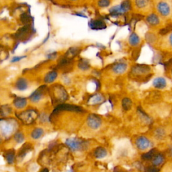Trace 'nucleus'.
Masks as SVG:
<instances>
[{"mask_svg": "<svg viewBox=\"0 0 172 172\" xmlns=\"http://www.w3.org/2000/svg\"><path fill=\"white\" fill-rule=\"evenodd\" d=\"M107 155V151L105 148L99 147L94 151V156L97 159H102Z\"/></svg>", "mask_w": 172, "mask_h": 172, "instance_id": "1a4fd4ad", "label": "nucleus"}, {"mask_svg": "<svg viewBox=\"0 0 172 172\" xmlns=\"http://www.w3.org/2000/svg\"><path fill=\"white\" fill-rule=\"evenodd\" d=\"M98 5L102 8L108 7L110 5V0H100L98 2Z\"/></svg>", "mask_w": 172, "mask_h": 172, "instance_id": "c756f323", "label": "nucleus"}, {"mask_svg": "<svg viewBox=\"0 0 172 172\" xmlns=\"http://www.w3.org/2000/svg\"><path fill=\"white\" fill-rule=\"evenodd\" d=\"M37 115H38V114H37L35 110H28L27 111L21 112L18 116L24 124H32L34 120H36Z\"/></svg>", "mask_w": 172, "mask_h": 172, "instance_id": "f03ea898", "label": "nucleus"}, {"mask_svg": "<svg viewBox=\"0 0 172 172\" xmlns=\"http://www.w3.org/2000/svg\"><path fill=\"white\" fill-rule=\"evenodd\" d=\"M73 1H75V0H73Z\"/></svg>", "mask_w": 172, "mask_h": 172, "instance_id": "f704fd0d", "label": "nucleus"}, {"mask_svg": "<svg viewBox=\"0 0 172 172\" xmlns=\"http://www.w3.org/2000/svg\"><path fill=\"white\" fill-rule=\"evenodd\" d=\"M91 28L94 30H101L106 28V25L101 20H94L91 22Z\"/></svg>", "mask_w": 172, "mask_h": 172, "instance_id": "4468645a", "label": "nucleus"}, {"mask_svg": "<svg viewBox=\"0 0 172 172\" xmlns=\"http://www.w3.org/2000/svg\"><path fill=\"white\" fill-rule=\"evenodd\" d=\"M149 70V69L147 67H145V66L139 65L133 67V72L134 74H143L147 72Z\"/></svg>", "mask_w": 172, "mask_h": 172, "instance_id": "dca6fc26", "label": "nucleus"}, {"mask_svg": "<svg viewBox=\"0 0 172 172\" xmlns=\"http://www.w3.org/2000/svg\"><path fill=\"white\" fill-rule=\"evenodd\" d=\"M159 170L158 168L156 167H153V166H149V167H146L145 172H159Z\"/></svg>", "mask_w": 172, "mask_h": 172, "instance_id": "7c9ffc66", "label": "nucleus"}, {"mask_svg": "<svg viewBox=\"0 0 172 172\" xmlns=\"http://www.w3.org/2000/svg\"><path fill=\"white\" fill-rule=\"evenodd\" d=\"M30 150V146L27 144H25L23 146V147L21 149L20 151L19 152L18 157L20 158H23L26 156V155L28 153V152Z\"/></svg>", "mask_w": 172, "mask_h": 172, "instance_id": "4be33fe9", "label": "nucleus"}, {"mask_svg": "<svg viewBox=\"0 0 172 172\" xmlns=\"http://www.w3.org/2000/svg\"><path fill=\"white\" fill-rule=\"evenodd\" d=\"M57 77V73L55 71H52V72L48 73L47 76L45 77V81L46 83H52L56 79Z\"/></svg>", "mask_w": 172, "mask_h": 172, "instance_id": "6ab92c4d", "label": "nucleus"}, {"mask_svg": "<svg viewBox=\"0 0 172 172\" xmlns=\"http://www.w3.org/2000/svg\"><path fill=\"white\" fill-rule=\"evenodd\" d=\"M44 134V131L41 128H36L31 133V137L34 140L39 139Z\"/></svg>", "mask_w": 172, "mask_h": 172, "instance_id": "2eb2a0df", "label": "nucleus"}, {"mask_svg": "<svg viewBox=\"0 0 172 172\" xmlns=\"http://www.w3.org/2000/svg\"><path fill=\"white\" fill-rule=\"evenodd\" d=\"M149 0H136V4L139 8H144L148 4Z\"/></svg>", "mask_w": 172, "mask_h": 172, "instance_id": "cd10ccee", "label": "nucleus"}, {"mask_svg": "<svg viewBox=\"0 0 172 172\" xmlns=\"http://www.w3.org/2000/svg\"><path fill=\"white\" fill-rule=\"evenodd\" d=\"M14 140L18 143H22L24 140V136L23 133L18 132L14 134Z\"/></svg>", "mask_w": 172, "mask_h": 172, "instance_id": "a878e982", "label": "nucleus"}, {"mask_svg": "<svg viewBox=\"0 0 172 172\" xmlns=\"http://www.w3.org/2000/svg\"><path fill=\"white\" fill-rule=\"evenodd\" d=\"M5 158L9 164H12L15 160V152L13 150H10L6 152L5 155Z\"/></svg>", "mask_w": 172, "mask_h": 172, "instance_id": "f3484780", "label": "nucleus"}, {"mask_svg": "<svg viewBox=\"0 0 172 172\" xmlns=\"http://www.w3.org/2000/svg\"><path fill=\"white\" fill-rule=\"evenodd\" d=\"M127 69V65L125 63H117L112 68L113 71L115 73L117 74H121L125 72Z\"/></svg>", "mask_w": 172, "mask_h": 172, "instance_id": "6e6552de", "label": "nucleus"}, {"mask_svg": "<svg viewBox=\"0 0 172 172\" xmlns=\"http://www.w3.org/2000/svg\"><path fill=\"white\" fill-rule=\"evenodd\" d=\"M158 10L161 14L163 16H167L170 12V8H169L168 5L165 3L161 2L158 5Z\"/></svg>", "mask_w": 172, "mask_h": 172, "instance_id": "ddd939ff", "label": "nucleus"}, {"mask_svg": "<svg viewBox=\"0 0 172 172\" xmlns=\"http://www.w3.org/2000/svg\"><path fill=\"white\" fill-rule=\"evenodd\" d=\"M16 128V122L14 120H1L0 122V128H1V133L2 135L5 138L10 137L13 132L15 130Z\"/></svg>", "mask_w": 172, "mask_h": 172, "instance_id": "f257e3e1", "label": "nucleus"}, {"mask_svg": "<svg viewBox=\"0 0 172 172\" xmlns=\"http://www.w3.org/2000/svg\"><path fill=\"white\" fill-rule=\"evenodd\" d=\"M41 172H49L48 171V170L47 168H44V169H42V170L41 171Z\"/></svg>", "mask_w": 172, "mask_h": 172, "instance_id": "72a5a7b5", "label": "nucleus"}, {"mask_svg": "<svg viewBox=\"0 0 172 172\" xmlns=\"http://www.w3.org/2000/svg\"><path fill=\"white\" fill-rule=\"evenodd\" d=\"M140 42L139 37L136 34H132L130 36V38H129V42L131 45H138Z\"/></svg>", "mask_w": 172, "mask_h": 172, "instance_id": "b1692460", "label": "nucleus"}, {"mask_svg": "<svg viewBox=\"0 0 172 172\" xmlns=\"http://www.w3.org/2000/svg\"><path fill=\"white\" fill-rule=\"evenodd\" d=\"M147 21L149 22V24H151L152 25H156V24H158L159 19L155 15H154V14H152V15H151L148 17Z\"/></svg>", "mask_w": 172, "mask_h": 172, "instance_id": "bb28decb", "label": "nucleus"}, {"mask_svg": "<svg viewBox=\"0 0 172 172\" xmlns=\"http://www.w3.org/2000/svg\"><path fill=\"white\" fill-rule=\"evenodd\" d=\"M136 145L140 150H145L149 147L150 141L145 137H140L136 140Z\"/></svg>", "mask_w": 172, "mask_h": 172, "instance_id": "423d86ee", "label": "nucleus"}, {"mask_svg": "<svg viewBox=\"0 0 172 172\" xmlns=\"http://www.w3.org/2000/svg\"><path fill=\"white\" fill-rule=\"evenodd\" d=\"M156 153V150L155 149H151L147 153H144L142 155V159L143 160H145V161H148V160H151V159H153L155 156Z\"/></svg>", "mask_w": 172, "mask_h": 172, "instance_id": "a211bd4d", "label": "nucleus"}, {"mask_svg": "<svg viewBox=\"0 0 172 172\" xmlns=\"http://www.w3.org/2000/svg\"><path fill=\"white\" fill-rule=\"evenodd\" d=\"M24 57H14V58L12 59V60H11V62H12V63L18 62V61H20V60H21V59H22L23 58H24Z\"/></svg>", "mask_w": 172, "mask_h": 172, "instance_id": "473e14b6", "label": "nucleus"}, {"mask_svg": "<svg viewBox=\"0 0 172 172\" xmlns=\"http://www.w3.org/2000/svg\"><path fill=\"white\" fill-rule=\"evenodd\" d=\"M104 100V97L101 95H96L91 97V98L90 100V103L91 104H97L103 102Z\"/></svg>", "mask_w": 172, "mask_h": 172, "instance_id": "412c9836", "label": "nucleus"}, {"mask_svg": "<svg viewBox=\"0 0 172 172\" xmlns=\"http://www.w3.org/2000/svg\"><path fill=\"white\" fill-rule=\"evenodd\" d=\"M65 143L73 151H81L85 146V142L75 138L67 139Z\"/></svg>", "mask_w": 172, "mask_h": 172, "instance_id": "7ed1b4c3", "label": "nucleus"}, {"mask_svg": "<svg viewBox=\"0 0 172 172\" xmlns=\"http://www.w3.org/2000/svg\"><path fill=\"white\" fill-rule=\"evenodd\" d=\"M153 85L155 87L157 88H163L165 87L166 82L165 81V79L159 77V78H157L153 82Z\"/></svg>", "mask_w": 172, "mask_h": 172, "instance_id": "aec40b11", "label": "nucleus"}, {"mask_svg": "<svg viewBox=\"0 0 172 172\" xmlns=\"http://www.w3.org/2000/svg\"><path fill=\"white\" fill-rule=\"evenodd\" d=\"M132 106V102L129 98H124L122 100V107L125 110H130Z\"/></svg>", "mask_w": 172, "mask_h": 172, "instance_id": "393cba45", "label": "nucleus"}, {"mask_svg": "<svg viewBox=\"0 0 172 172\" xmlns=\"http://www.w3.org/2000/svg\"><path fill=\"white\" fill-rule=\"evenodd\" d=\"M131 9V4L128 0H125L121 4L112 8L110 11L113 15H119Z\"/></svg>", "mask_w": 172, "mask_h": 172, "instance_id": "20e7f679", "label": "nucleus"}, {"mask_svg": "<svg viewBox=\"0 0 172 172\" xmlns=\"http://www.w3.org/2000/svg\"><path fill=\"white\" fill-rule=\"evenodd\" d=\"M88 125L94 130L98 129L102 125V120L96 114H90L88 118Z\"/></svg>", "mask_w": 172, "mask_h": 172, "instance_id": "39448f33", "label": "nucleus"}, {"mask_svg": "<svg viewBox=\"0 0 172 172\" xmlns=\"http://www.w3.org/2000/svg\"><path fill=\"white\" fill-rule=\"evenodd\" d=\"M164 134H165L164 131L161 130V129H158V130L157 131L156 135L157 136L158 138H162V137L164 136Z\"/></svg>", "mask_w": 172, "mask_h": 172, "instance_id": "2f4dec72", "label": "nucleus"}, {"mask_svg": "<svg viewBox=\"0 0 172 172\" xmlns=\"http://www.w3.org/2000/svg\"><path fill=\"white\" fill-rule=\"evenodd\" d=\"M61 110H69V111H75V112H81V108L76 106L69 105V104H61L57 106L54 112Z\"/></svg>", "mask_w": 172, "mask_h": 172, "instance_id": "0eeeda50", "label": "nucleus"}, {"mask_svg": "<svg viewBox=\"0 0 172 172\" xmlns=\"http://www.w3.org/2000/svg\"><path fill=\"white\" fill-rule=\"evenodd\" d=\"M42 97V89L39 88L38 90H36L30 96V98L31 101L33 102H38Z\"/></svg>", "mask_w": 172, "mask_h": 172, "instance_id": "f8f14e48", "label": "nucleus"}, {"mask_svg": "<svg viewBox=\"0 0 172 172\" xmlns=\"http://www.w3.org/2000/svg\"><path fill=\"white\" fill-rule=\"evenodd\" d=\"M14 104L15 107L18 109L24 108L27 104V100L24 97H17L14 100Z\"/></svg>", "mask_w": 172, "mask_h": 172, "instance_id": "9d476101", "label": "nucleus"}, {"mask_svg": "<svg viewBox=\"0 0 172 172\" xmlns=\"http://www.w3.org/2000/svg\"><path fill=\"white\" fill-rule=\"evenodd\" d=\"M164 161V157H163L161 155H157L155 156L153 159V164L155 166H159Z\"/></svg>", "mask_w": 172, "mask_h": 172, "instance_id": "5701e85b", "label": "nucleus"}, {"mask_svg": "<svg viewBox=\"0 0 172 172\" xmlns=\"http://www.w3.org/2000/svg\"><path fill=\"white\" fill-rule=\"evenodd\" d=\"M16 88L20 91H24L28 88L27 81L24 78H20L16 83Z\"/></svg>", "mask_w": 172, "mask_h": 172, "instance_id": "9b49d317", "label": "nucleus"}, {"mask_svg": "<svg viewBox=\"0 0 172 172\" xmlns=\"http://www.w3.org/2000/svg\"><path fill=\"white\" fill-rule=\"evenodd\" d=\"M79 67L80 69H83V70L88 69L89 68L88 62H87L86 61H80L79 64Z\"/></svg>", "mask_w": 172, "mask_h": 172, "instance_id": "c85d7f7f", "label": "nucleus"}]
</instances>
